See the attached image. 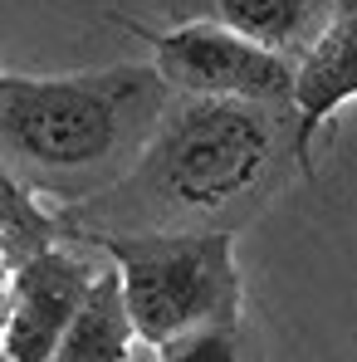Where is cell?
<instances>
[{
	"label": "cell",
	"mask_w": 357,
	"mask_h": 362,
	"mask_svg": "<svg viewBox=\"0 0 357 362\" xmlns=\"http://www.w3.org/2000/svg\"><path fill=\"white\" fill-rule=\"evenodd\" d=\"M157 358H167V362H196V358L230 362L235 358V323H201V328H186L172 343L157 348Z\"/></svg>",
	"instance_id": "obj_10"
},
{
	"label": "cell",
	"mask_w": 357,
	"mask_h": 362,
	"mask_svg": "<svg viewBox=\"0 0 357 362\" xmlns=\"http://www.w3.org/2000/svg\"><path fill=\"white\" fill-rule=\"evenodd\" d=\"M157 64L93 74H0V152L5 172L64 206L98 196L142 157L172 108Z\"/></svg>",
	"instance_id": "obj_2"
},
{
	"label": "cell",
	"mask_w": 357,
	"mask_h": 362,
	"mask_svg": "<svg viewBox=\"0 0 357 362\" xmlns=\"http://www.w3.org/2000/svg\"><path fill=\"white\" fill-rule=\"evenodd\" d=\"M240 230H83L122 269L142 343L157 353L186 328L240 323L245 284L235 269Z\"/></svg>",
	"instance_id": "obj_3"
},
{
	"label": "cell",
	"mask_w": 357,
	"mask_h": 362,
	"mask_svg": "<svg viewBox=\"0 0 357 362\" xmlns=\"http://www.w3.org/2000/svg\"><path fill=\"white\" fill-rule=\"evenodd\" d=\"M59 240H69L64 211H49L30 181L0 172V264H5V274Z\"/></svg>",
	"instance_id": "obj_9"
},
{
	"label": "cell",
	"mask_w": 357,
	"mask_h": 362,
	"mask_svg": "<svg viewBox=\"0 0 357 362\" xmlns=\"http://www.w3.org/2000/svg\"><path fill=\"white\" fill-rule=\"evenodd\" d=\"M132 343H142L132 303H127V284L122 269H98L93 289L83 294L69 333L59 343V362H122L132 358Z\"/></svg>",
	"instance_id": "obj_8"
},
{
	"label": "cell",
	"mask_w": 357,
	"mask_h": 362,
	"mask_svg": "<svg viewBox=\"0 0 357 362\" xmlns=\"http://www.w3.org/2000/svg\"><path fill=\"white\" fill-rule=\"evenodd\" d=\"M357 98V0H343L338 20L323 30V40L298 59V88H294V147H298V167L313 172L308 147L313 132L333 118L343 103Z\"/></svg>",
	"instance_id": "obj_6"
},
{
	"label": "cell",
	"mask_w": 357,
	"mask_h": 362,
	"mask_svg": "<svg viewBox=\"0 0 357 362\" xmlns=\"http://www.w3.org/2000/svg\"><path fill=\"white\" fill-rule=\"evenodd\" d=\"M98 264L74 255L69 240L45 245L25 264L5 274V328L0 358L5 362H45L59 358V343L78 313L83 294L93 289Z\"/></svg>",
	"instance_id": "obj_5"
},
{
	"label": "cell",
	"mask_w": 357,
	"mask_h": 362,
	"mask_svg": "<svg viewBox=\"0 0 357 362\" xmlns=\"http://www.w3.org/2000/svg\"><path fill=\"white\" fill-rule=\"evenodd\" d=\"M181 20H216V25H230L240 35L289 54V59H303L323 30L338 20L343 0H172Z\"/></svg>",
	"instance_id": "obj_7"
},
{
	"label": "cell",
	"mask_w": 357,
	"mask_h": 362,
	"mask_svg": "<svg viewBox=\"0 0 357 362\" xmlns=\"http://www.w3.org/2000/svg\"><path fill=\"white\" fill-rule=\"evenodd\" d=\"M152 45V64L167 74L177 93L201 98H254V103H279L294 108L298 64L250 35L216 20H181L177 30H142Z\"/></svg>",
	"instance_id": "obj_4"
},
{
	"label": "cell",
	"mask_w": 357,
	"mask_h": 362,
	"mask_svg": "<svg viewBox=\"0 0 357 362\" xmlns=\"http://www.w3.org/2000/svg\"><path fill=\"white\" fill-rule=\"evenodd\" d=\"M279 103L181 93L142 157L98 196L64 206L83 230H240L284 177Z\"/></svg>",
	"instance_id": "obj_1"
}]
</instances>
